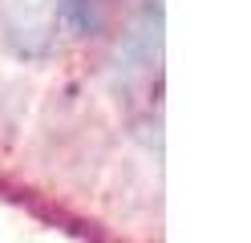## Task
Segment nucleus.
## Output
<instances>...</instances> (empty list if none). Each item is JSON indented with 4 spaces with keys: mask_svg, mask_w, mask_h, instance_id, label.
<instances>
[{
    "mask_svg": "<svg viewBox=\"0 0 251 243\" xmlns=\"http://www.w3.org/2000/svg\"><path fill=\"white\" fill-rule=\"evenodd\" d=\"M69 0H0L4 37L21 57H45L57 45Z\"/></svg>",
    "mask_w": 251,
    "mask_h": 243,
    "instance_id": "obj_1",
    "label": "nucleus"
}]
</instances>
